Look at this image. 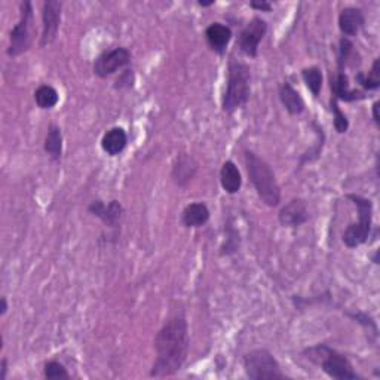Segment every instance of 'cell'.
I'll return each mask as SVG.
<instances>
[{"label":"cell","instance_id":"6da1fadb","mask_svg":"<svg viewBox=\"0 0 380 380\" xmlns=\"http://www.w3.org/2000/svg\"><path fill=\"white\" fill-rule=\"evenodd\" d=\"M189 327L184 316L175 315L162 325L155 337L156 360L151 377H170L182 370L189 353Z\"/></svg>","mask_w":380,"mask_h":380},{"label":"cell","instance_id":"7a4b0ae2","mask_svg":"<svg viewBox=\"0 0 380 380\" xmlns=\"http://www.w3.org/2000/svg\"><path fill=\"white\" fill-rule=\"evenodd\" d=\"M245 167L251 184L255 186L259 198L264 205L275 208L281 202V187L278 184L276 175L264 159L255 151L245 150Z\"/></svg>","mask_w":380,"mask_h":380},{"label":"cell","instance_id":"3957f363","mask_svg":"<svg viewBox=\"0 0 380 380\" xmlns=\"http://www.w3.org/2000/svg\"><path fill=\"white\" fill-rule=\"evenodd\" d=\"M251 95V70L245 62L231 58L227 67L226 91L222 98V109L226 113H233L243 109Z\"/></svg>","mask_w":380,"mask_h":380},{"label":"cell","instance_id":"277c9868","mask_svg":"<svg viewBox=\"0 0 380 380\" xmlns=\"http://www.w3.org/2000/svg\"><path fill=\"white\" fill-rule=\"evenodd\" d=\"M305 357L321 367V370L332 379L336 380H355L361 379V376L353 370V365L351 361L344 355V353L337 352L336 349L330 348L328 345H315L303 351Z\"/></svg>","mask_w":380,"mask_h":380},{"label":"cell","instance_id":"5b68a950","mask_svg":"<svg viewBox=\"0 0 380 380\" xmlns=\"http://www.w3.org/2000/svg\"><path fill=\"white\" fill-rule=\"evenodd\" d=\"M346 198L352 202L358 210V223H351L344 235L341 240L348 248H357L365 244L372 233V224H373V202L369 198H364L361 195L349 194Z\"/></svg>","mask_w":380,"mask_h":380},{"label":"cell","instance_id":"8992f818","mask_svg":"<svg viewBox=\"0 0 380 380\" xmlns=\"http://www.w3.org/2000/svg\"><path fill=\"white\" fill-rule=\"evenodd\" d=\"M244 372L251 380L285 379L278 360L266 349H255L244 355Z\"/></svg>","mask_w":380,"mask_h":380},{"label":"cell","instance_id":"52a82bcc","mask_svg":"<svg viewBox=\"0 0 380 380\" xmlns=\"http://www.w3.org/2000/svg\"><path fill=\"white\" fill-rule=\"evenodd\" d=\"M32 24H33V5L32 2H21L20 20L9 34V46L6 49V54L9 57H20L32 48L33 43Z\"/></svg>","mask_w":380,"mask_h":380},{"label":"cell","instance_id":"ba28073f","mask_svg":"<svg viewBox=\"0 0 380 380\" xmlns=\"http://www.w3.org/2000/svg\"><path fill=\"white\" fill-rule=\"evenodd\" d=\"M131 53L126 48L119 46L110 50H104L100 54L94 62V73L101 79H106L109 76L115 74L118 70L126 67L131 62Z\"/></svg>","mask_w":380,"mask_h":380},{"label":"cell","instance_id":"9c48e42d","mask_svg":"<svg viewBox=\"0 0 380 380\" xmlns=\"http://www.w3.org/2000/svg\"><path fill=\"white\" fill-rule=\"evenodd\" d=\"M266 32H268V24H266V21L260 17L252 18L238 36L236 45L240 53L250 58H256L259 54L260 42L266 36Z\"/></svg>","mask_w":380,"mask_h":380},{"label":"cell","instance_id":"30bf717a","mask_svg":"<svg viewBox=\"0 0 380 380\" xmlns=\"http://www.w3.org/2000/svg\"><path fill=\"white\" fill-rule=\"evenodd\" d=\"M62 2L57 0H46L42 8V36L41 46L46 48L53 45L58 36L60 22H61Z\"/></svg>","mask_w":380,"mask_h":380},{"label":"cell","instance_id":"8fae6325","mask_svg":"<svg viewBox=\"0 0 380 380\" xmlns=\"http://www.w3.org/2000/svg\"><path fill=\"white\" fill-rule=\"evenodd\" d=\"M278 220H280L281 226L290 227V229H296V227L303 226L309 220V210L306 202L299 198L291 199L278 212Z\"/></svg>","mask_w":380,"mask_h":380},{"label":"cell","instance_id":"7c38bea8","mask_svg":"<svg viewBox=\"0 0 380 380\" xmlns=\"http://www.w3.org/2000/svg\"><path fill=\"white\" fill-rule=\"evenodd\" d=\"M88 211H90L94 217H98L109 227H118L121 224V220L125 212L122 204L116 199L110 201L109 204H106V202H103L101 199L93 201L90 207H88Z\"/></svg>","mask_w":380,"mask_h":380},{"label":"cell","instance_id":"4fadbf2b","mask_svg":"<svg viewBox=\"0 0 380 380\" xmlns=\"http://www.w3.org/2000/svg\"><path fill=\"white\" fill-rule=\"evenodd\" d=\"M198 168H199L198 162L192 155H187V154L179 155L175 158V162L172 165V172H171L172 182L180 187L187 186L195 179Z\"/></svg>","mask_w":380,"mask_h":380},{"label":"cell","instance_id":"5bb4252c","mask_svg":"<svg viewBox=\"0 0 380 380\" xmlns=\"http://www.w3.org/2000/svg\"><path fill=\"white\" fill-rule=\"evenodd\" d=\"M205 39L211 50L223 55L232 41V30L222 22H212L205 29Z\"/></svg>","mask_w":380,"mask_h":380},{"label":"cell","instance_id":"9a60e30c","mask_svg":"<svg viewBox=\"0 0 380 380\" xmlns=\"http://www.w3.org/2000/svg\"><path fill=\"white\" fill-rule=\"evenodd\" d=\"M332 86V98H336L337 101H345V103H352V101L364 100L365 94L362 91L351 90L348 74L345 72H337V74L332 76L330 79Z\"/></svg>","mask_w":380,"mask_h":380},{"label":"cell","instance_id":"2e32d148","mask_svg":"<svg viewBox=\"0 0 380 380\" xmlns=\"http://www.w3.org/2000/svg\"><path fill=\"white\" fill-rule=\"evenodd\" d=\"M365 24L364 12L360 8H345L339 14V29L346 37L357 36Z\"/></svg>","mask_w":380,"mask_h":380},{"label":"cell","instance_id":"e0dca14e","mask_svg":"<svg viewBox=\"0 0 380 380\" xmlns=\"http://www.w3.org/2000/svg\"><path fill=\"white\" fill-rule=\"evenodd\" d=\"M210 210L204 202H194L189 204L182 212V224L187 229H198L205 226L210 220Z\"/></svg>","mask_w":380,"mask_h":380},{"label":"cell","instance_id":"ac0fdd59","mask_svg":"<svg viewBox=\"0 0 380 380\" xmlns=\"http://www.w3.org/2000/svg\"><path fill=\"white\" fill-rule=\"evenodd\" d=\"M126 144H128V135H126V131L121 128V126H113L101 138V149L109 156L121 155Z\"/></svg>","mask_w":380,"mask_h":380},{"label":"cell","instance_id":"d6986e66","mask_svg":"<svg viewBox=\"0 0 380 380\" xmlns=\"http://www.w3.org/2000/svg\"><path fill=\"white\" fill-rule=\"evenodd\" d=\"M280 100L291 116L301 115L305 111V100L290 82L280 85Z\"/></svg>","mask_w":380,"mask_h":380},{"label":"cell","instance_id":"ffe728a7","mask_svg":"<svg viewBox=\"0 0 380 380\" xmlns=\"http://www.w3.org/2000/svg\"><path fill=\"white\" fill-rule=\"evenodd\" d=\"M220 184L226 194L235 195L243 187V175H240L236 163L232 161H226L220 170Z\"/></svg>","mask_w":380,"mask_h":380},{"label":"cell","instance_id":"44dd1931","mask_svg":"<svg viewBox=\"0 0 380 380\" xmlns=\"http://www.w3.org/2000/svg\"><path fill=\"white\" fill-rule=\"evenodd\" d=\"M45 154L55 162L61 159L62 155V133L61 128L55 123H50L48 126V133L43 143Z\"/></svg>","mask_w":380,"mask_h":380},{"label":"cell","instance_id":"7402d4cb","mask_svg":"<svg viewBox=\"0 0 380 380\" xmlns=\"http://www.w3.org/2000/svg\"><path fill=\"white\" fill-rule=\"evenodd\" d=\"M34 101H36V104L39 109L50 110V109H54L58 104L60 94H58V91L55 90L54 86L41 85L34 91Z\"/></svg>","mask_w":380,"mask_h":380},{"label":"cell","instance_id":"603a6c76","mask_svg":"<svg viewBox=\"0 0 380 380\" xmlns=\"http://www.w3.org/2000/svg\"><path fill=\"white\" fill-rule=\"evenodd\" d=\"M355 81L364 88L365 91H376L380 86V60L376 58L373 62L372 72L369 74H364L360 72L355 76Z\"/></svg>","mask_w":380,"mask_h":380},{"label":"cell","instance_id":"cb8c5ba5","mask_svg":"<svg viewBox=\"0 0 380 380\" xmlns=\"http://www.w3.org/2000/svg\"><path fill=\"white\" fill-rule=\"evenodd\" d=\"M301 78L313 97H318L323 90V72L318 67H306L301 70Z\"/></svg>","mask_w":380,"mask_h":380},{"label":"cell","instance_id":"d4e9b609","mask_svg":"<svg viewBox=\"0 0 380 380\" xmlns=\"http://www.w3.org/2000/svg\"><path fill=\"white\" fill-rule=\"evenodd\" d=\"M43 376L49 380H67L70 379V374L67 369L60 361H46L43 365Z\"/></svg>","mask_w":380,"mask_h":380},{"label":"cell","instance_id":"484cf974","mask_svg":"<svg viewBox=\"0 0 380 380\" xmlns=\"http://www.w3.org/2000/svg\"><path fill=\"white\" fill-rule=\"evenodd\" d=\"M332 111H333V125L334 130L339 134H345L349 130V119L341 109L339 107V101L336 98H332Z\"/></svg>","mask_w":380,"mask_h":380},{"label":"cell","instance_id":"4316f807","mask_svg":"<svg viewBox=\"0 0 380 380\" xmlns=\"http://www.w3.org/2000/svg\"><path fill=\"white\" fill-rule=\"evenodd\" d=\"M353 53V45L348 39V37H341L339 42V53H337V66L339 72H345V67L351 58V54Z\"/></svg>","mask_w":380,"mask_h":380},{"label":"cell","instance_id":"83f0119b","mask_svg":"<svg viewBox=\"0 0 380 380\" xmlns=\"http://www.w3.org/2000/svg\"><path fill=\"white\" fill-rule=\"evenodd\" d=\"M238 248H239V236L235 229L229 227V229H227V239L224 240V244L222 247V255L231 256L238 251Z\"/></svg>","mask_w":380,"mask_h":380},{"label":"cell","instance_id":"f1b7e54d","mask_svg":"<svg viewBox=\"0 0 380 380\" xmlns=\"http://www.w3.org/2000/svg\"><path fill=\"white\" fill-rule=\"evenodd\" d=\"M134 85V72L133 70H125L118 78L115 88L116 90H130Z\"/></svg>","mask_w":380,"mask_h":380},{"label":"cell","instance_id":"f546056e","mask_svg":"<svg viewBox=\"0 0 380 380\" xmlns=\"http://www.w3.org/2000/svg\"><path fill=\"white\" fill-rule=\"evenodd\" d=\"M250 6L256 11H262V12H269L272 11V5L269 2H266V0H262V2H257V0H252L250 2Z\"/></svg>","mask_w":380,"mask_h":380},{"label":"cell","instance_id":"4dcf8cb0","mask_svg":"<svg viewBox=\"0 0 380 380\" xmlns=\"http://www.w3.org/2000/svg\"><path fill=\"white\" fill-rule=\"evenodd\" d=\"M8 376V360L2 358V362H0V380H6Z\"/></svg>","mask_w":380,"mask_h":380},{"label":"cell","instance_id":"1f68e13d","mask_svg":"<svg viewBox=\"0 0 380 380\" xmlns=\"http://www.w3.org/2000/svg\"><path fill=\"white\" fill-rule=\"evenodd\" d=\"M6 312H8V300L4 296L2 299H0V316H5Z\"/></svg>","mask_w":380,"mask_h":380},{"label":"cell","instance_id":"d6a6232c","mask_svg":"<svg viewBox=\"0 0 380 380\" xmlns=\"http://www.w3.org/2000/svg\"><path fill=\"white\" fill-rule=\"evenodd\" d=\"M379 106H380L379 101H376V103L373 104V121L376 122V125H379V121H380V118H379Z\"/></svg>","mask_w":380,"mask_h":380},{"label":"cell","instance_id":"836d02e7","mask_svg":"<svg viewBox=\"0 0 380 380\" xmlns=\"http://www.w3.org/2000/svg\"><path fill=\"white\" fill-rule=\"evenodd\" d=\"M215 2H214V0H210V2H202V0H201V2H198V5L199 6H202V8H208V6H212Z\"/></svg>","mask_w":380,"mask_h":380}]
</instances>
